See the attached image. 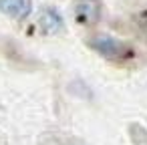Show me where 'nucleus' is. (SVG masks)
Wrapping results in <instances>:
<instances>
[{"label": "nucleus", "instance_id": "f257e3e1", "mask_svg": "<svg viewBox=\"0 0 147 145\" xmlns=\"http://www.w3.org/2000/svg\"><path fill=\"white\" fill-rule=\"evenodd\" d=\"M87 47L93 49L97 55L109 59V61H125V59L133 57V49L125 40L115 38V36H107V34L91 36L87 40Z\"/></svg>", "mask_w": 147, "mask_h": 145}, {"label": "nucleus", "instance_id": "f03ea898", "mask_svg": "<svg viewBox=\"0 0 147 145\" xmlns=\"http://www.w3.org/2000/svg\"><path fill=\"white\" fill-rule=\"evenodd\" d=\"M101 16V2L99 0H77L75 4V18L79 24H95Z\"/></svg>", "mask_w": 147, "mask_h": 145}, {"label": "nucleus", "instance_id": "7ed1b4c3", "mask_svg": "<svg viewBox=\"0 0 147 145\" xmlns=\"http://www.w3.org/2000/svg\"><path fill=\"white\" fill-rule=\"evenodd\" d=\"M38 26L45 34H57L65 28V22H63V16L51 8V6H45L40 12H38Z\"/></svg>", "mask_w": 147, "mask_h": 145}, {"label": "nucleus", "instance_id": "20e7f679", "mask_svg": "<svg viewBox=\"0 0 147 145\" xmlns=\"http://www.w3.org/2000/svg\"><path fill=\"white\" fill-rule=\"evenodd\" d=\"M0 10H2L6 16L22 20L30 14L32 10V2L30 0H0Z\"/></svg>", "mask_w": 147, "mask_h": 145}, {"label": "nucleus", "instance_id": "39448f33", "mask_svg": "<svg viewBox=\"0 0 147 145\" xmlns=\"http://www.w3.org/2000/svg\"><path fill=\"white\" fill-rule=\"evenodd\" d=\"M129 139L133 145H147V129L139 123L129 125Z\"/></svg>", "mask_w": 147, "mask_h": 145}, {"label": "nucleus", "instance_id": "423d86ee", "mask_svg": "<svg viewBox=\"0 0 147 145\" xmlns=\"http://www.w3.org/2000/svg\"><path fill=\"white\" fill-rule=\"evenodd\" d=\"M137 24H139L141 32H143V34H145V38H147V10H145V12H141V14L137 16Z\"/></svg>", "mask_w": 147, "mask_h": 145}]
</instances>
